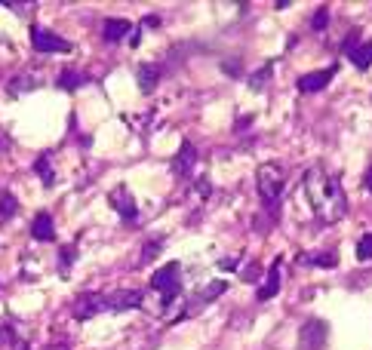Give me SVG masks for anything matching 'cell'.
I'll list each match as a JSON object with an SVG mask.
<instances>
[{
	"instance_id": "1",
	"label": "cell",
	"mask_w": 372,
	"mask_h": 350,
	"mask_svg": "<svg viewBox=\"0 0 372 350\" xmlns=\"http://www.w3.org/2000/svg\"><path fill=\"white\" fill-rule=\"evenodd\" d=\"M305 197L311 203V212L323 224H336L348 215V197L338 182V175H329L323 166H311L305 173Z\"/></svg>"
},
{
	"instance_id": "2",
	"label": "cell",
	"mask_w": 372,
	"mask_h": 350,
	"mask_svg": "<svg viewBox=\"0 0 372 350\" xmlns=\"http://www.w3.org/2000/svg\"><path fill=\"white\" fill-rule=\"evenodd\" d=\"M255 188H259L262 206L268 209L271 219H277V209H280V197L286 188V169L280 163H262L255 169Z\"/></svg>"
},
{
	"instance_id": "3",
	"label": "cell",
	"mask_w": 372,
	"mask_h": 350,
	"mask_svg": "<svg viewBox=\"0 0 372 350\" xmlns=\"http://www.w3.org/2000/svg\"><path fill=\"white\" fill-rule=\"evenodd\" d=\"M151 289L160 292V314H166V310L176 305V298L182 295V264L166 261L160 270H154Z\"/></svg>"
},
{
	"instance_id": "4",
	"label": "cell",
	"mask_w": 372,
	"mask_h": 350,
	"mask_svg": "<svg viewBox=\"0 0 372 350\" xmlns=\"http://www.w3.org/2000/svg\"><path fill=\"white\" fill-rule=\"evenodd\" d=\"M228 292V283H224V279H215V283H206L203 289L200 292H194L188 301H185V310L179 316H176V320H185V316H194L197 314V310H203L206 305H213L215 298H219V295H224Z\"/></svg>"
},
{
	"instance_id": "5",
	"label": "cell",
	"mask_w": 372,
	"mask_h": 350,
	"mask_svg": "<svg viewBox=\"0 0 372 350\" xmlns=\"http://www.w3.org/2000/svg\"><path fill=\"white\" fill-rule=\"evenodd\" d=\"M102 310H108L105 292H80V295H77V298L71 301V314H74V320H80V323L92 320V316L102 314Z\"/></svg>"
},
{
	"instance_id": "6",
	"label": "cell",
	"mask_w": 372,
	"mask_h": 350,
	"mask_svg": "<svg viewBox=\"0 0 372 350\" xmlns=\"http://www.w3.org/2000/svg\"><path fill=\"white\" fill-rule=\"evenodd\" d=\"M327 338H329V326L323 320L311 316V320L301 323V329H299V347L301 350H323L327 347Z\"/></svg>"
},
{
	"instance_id": "7",
	"label": "cell",
	"mask_w": 372,
	"mask_h": 350,
	"mask_svg": "<svg viewBox=\"0 0 372 350\" xmlns=\"http://www.w3.org/2000/svg\"><path fill=\"white\" fill-rule=\"evenodd\" d=\"M31 46H34L37 52H43V56H52V52H71V43H68L65 37L52 34L50 28H41V25L31 28Z\"/></svg>"
},
{
	"instance_id": "8",
	"label": "cell",
	"mask_w": 372,
	"mask_h": 350,
	"mask_svg": "<svg viewBox=\"0 0 372 350\" xmlns=\"http://www.w3.org/2000/svg\"><path fill=\"white\" fill-rule=\"evenodd\" d=\"M108 203H111V209H114V212H117L127 224L138 219V206H136V200H133V194H129L127 184H117V188L108 194Z\"/></svg>"
},
{
	"instance_id": "9",
	"label": "cell",
	"mask_w": 372,
	"mask_h": 350,
	"mask_svg": "<svg viewBox=\"0 0 372 350\" xmlns=\"http://www.w3.org/2000/svg\"><path fill=\"white\" fill-rule=\"evenodd\" d=\"M105 298H108V310H111V314H123V310L142 307L145 292L142 289H117V292H105Z\"/></svg>"
},
{
	"instance_id": "10",
	"label": "cell",
	"mask_w": 372,
	"mask_h": 350,
	"mask_svg": "<svg viewBox=\"0 0 372 350\" xmlns=\"http://www.w3.org/2000/svg\"><path fill=\"white\" fill-rule=\"evenodd\" d=\"M160 77H164V65H160V61H142V65L136 68V80H138V89H142L145 96H151V92L157 89Z\"/></svg>"
},
{
	"instance_id": "11",
	"label": "cell",
	"mask_w": 372,
	"mask_h": 350,
	"mask_svg": "<svg viewBox=\"0 0 372 350\" xmlns=\"http://www.w3.org/2000/svg\"><path fill=\"white\" fill-rule=\"evenodd\" d=\"M280 268H283V255H277V258L271 261V268H268L265 286H259V292H255V298H259V301L277 298V292H280Z\"/></svg>"
},
{
	"instance_id": "12",
	"label": "cell",
	"mask_w": 372,
	"mask_h": 350,
	"mask_svg": "<svg viewBox=\"0 0 372 350\" xmlns=\"http://www.w3.org/2000/svg\"><path fill=\"white\" fill-rule=\"evenodd\" d=\"M194 163H197V147H194L191 142H182L179 151H176V157H173V175L176 178H188Z\"/></svg>"
},
{
	"instance_id": "13",
	"label": "cell",
	"mask_w": 372,
	"mask_h": 350,
	"mask_svg": "<svg viewBox=\"0 0 372 350\" xmlns=\"http://www.w3.org/2000/svg\"><path fill=\"white\" fill-rule=\"evenodd\" d=\"M338 68L336 65H329V68H323V71H311V74H301L299 77V92H320L327 83L336 77Z\"/></svg>"
},
{
	"instance_id": "14",
	"label": "cell",
	"mask_w": 372,
	"mask_h": 350,
	"mask_svg": "<svg viewBox=\"0 0 372 350\" xmlns=\"http://www.w3.org/2000/svg\"><path fill=\"white\" fill-rule=\"evenodd\" d=\"M31 237L41 240V243H52L56 240V224H52L50 212H37L34 221H31Z\"/></svg>"
},
{
	"instance_id": "15",
	"label": "cell",
	"mask_w": 372,
	"mask_h": 350,
	"mask_svg": "<svg viewBox=\"0 0 372 350\" xmlns=\"http://www.w3.org/2000/svg\"><path fill=\"white\" fill-rule=\"evenodd\" d=\"M127 34H133V25H129L127 19H105L102 25V37L108 43H120Z\"/></svg>"
},
{
	"instance_id": "16",
	"label": "cell",
	"mask_w": 372,
	"mask_h": 350,
	"mask_svg": "<svg viewBox=\"0 0 372 350\" xmlns=\"http://www.w3.org/2000/svg\"><path fill=\"white\" fill-rule=\"evenodd\" d=\"M41 83V77H37L34 71H25V74H15V77H10V83H6V92L10 96H22V92H31Z\"/></svg>"
},
{
	"instance_id": "17",
	"label": "cell",
	"mask_w": 372,
	"mask_h": 350,
	"mask_svg": "<svg viewBox=\"0 0 372 350\" xmlns=\"http://www.w3.org/2000/svg\"><path fill=\"white\" fill-rule=\"evenodd\" d=\"M83 83H90V77H87V74H83V71H74V68H65V71L59 74L56 87H59V89H65V92H74V89H80Z\"/></svg>"
},
{
	"instance_id": "18",
	"label": "cell",
	"mask_w": 372,
	"mask_h": 350,
	"mask_svg": "<svg viewBox=\"0 0 372 350\" xmlns=\"http://www.w3.org/2000/svg\"><path fill=\"white\" fill-rule=\"evenodd\" d=\"M34 173L41 175L43 188H52V184H56V173H52V160H50V154H41V157L34 160Z\"/></svg>"
},
{
	"instance_id": "19",
	"label": "cell",
	"mask_w": 372,
	"mask_h": 350,
	"mask_svg": "<svg viewBox=\"0 0 372 350\" xmlns=\"http://www.w3.org/2000/svg\"><path fill=\"white\" fill-rule=\"evenodd\" d=\"M348 59H351V61H354V65H357V68H360V71H366V68L372 65V41H366V43H360V46H357V50H354V52H351V56H348Z\"/></svg>"
},
{
	"instance_id": "20",
	"label": "cell",
	"mask_w": 372,
	"mask_h": 350,
	"mask_svg": "<svg viewBox=\"0 0 372 350\" xmlns=\"http://www.w3.org/2000/svg\"><path fill=\"white\" fill-rule=\"evenodd\" d=\"M15 212H19V200L10 191H0V221H10Z\"/></svg>"
},
{
	"instance_id": "21",
	"label": "cell",
	"mask_w": 372,
	"mask_h": 350,
	"mask_svg": "<svg viewBox=\"0 0 372 350\" xmlns=\"http://www.w3.org/2000/svg\"><path fill=\"white\" fill-rule=\"evenodd\" d=\"M301 264H314V268H336L338 255L336 252H317V255H301Z\"/></svg>"
},
{
	"instance_id": "22",
	"label": "cell",
	"mask_w": 372,
	"mask_h": 350,
	"mask_svg": "<svg viewBox=\"0 0 372 350\" xmlns=\"http://www.w3.org/2000/svg\"><path fill=\"white\" fill-rule=\"evenodd\" d=\"M74 258H77V246H74V243L59 249V270H62V274H65V270H71Z\"/></svg>"
},
{
	"instance_id": "23",
	"label": "cell",
	"mask_w": 372,
	"mask_h": 350,
	"mask_svg": "<svg viewBox=\"0 0 372 350\" xmlns=\"http://www.w3.org/2000/svg\"><path fill=\"white\" fill-rule=\"evenodd\" d=\"M357 258L360 261H369L372 258V231L363 233V237L357 240Z\"/></svg>"
},
{
	"instance_id": "24",
	"label": "cell",
	"mask_w": 372,
	"mask_h": 350,
	"mask_svg": "<svg viewBox=\"0 0 372 350\" xmlns=\"http://www.w3.org/2000/svg\"><path fill=\"white\" fill-rule=\"evenodd\" d=\"M268 77H271V65H265V71H255V74L250 77V89H252V92L265 89V87H268Z\"/></svg>"
},
{
	"instance_id": "25",
	"label": "cell",
	"mask_w": 372,
	"mask_h": 350,
	"mask_svg": "<svg viewBox=\"0 0 372 350\" xmlns=\"http://www.w3.org/2000/svg\"><path fill=\"white\" fill-rule=\"evenodd\" d=\"M160 249H164V240H148V243H145V249H142V264L157 258Z\"/></svg>"
},
{
	"instance_id": "26",
	"label": "cell",
	"mask_w": 372,
	"mask_h": 350,
	"mask_svg": "<svg viewBox=\"0 0 372 350\" xmlns=\"http://www.w3.org/2000/svg\"><path fill=\"white\" fill-rule=\"evenodd\" d=\"M327 22H329V6H320V10L314 13V19H311V28L323 31V28H327Z\"/></svg>"
},
{
	"instance_id": "27",
	"label": "cell",
	"mask_w": 372,
	"mask_h": 350,
	"mask_svg": "<svg viewBox=\"0 0 372 350\" xmlns=\"http://www.w3.org/2000/svg\"><path fill=\"white\" fill-rule=\"evenodd\" d=\"M360 43H363V41H360V31H351V34L345 37V43H342V52H345V56H351V52L357 50Z\"/></svg>"
},
{
	"instance_id": "28",
	"label": "cell",
	"mask_w": 372,
	"mask_h": 350,
	"mask_svg": "<svg viewBox=\"0 0 372 350\" xmlns=\"http://www.w3.org/2000/svg\"><path fill=\"white\" fill-rule=\"evenodd\" d=\"M219 268H222V270H237V268H240V258H222Z\"/></svg>"
},
{
	"instance_id": "29",
	"label": "cell",
	"mask_w": 372,
	"mask_h": 350,
	"mask_svg": "<svg viewBox=\"0 0 372 350\" xmlns=\"http://www.w3.org/2000/svg\"><path fill=\"white\" fill-rule=\"evenodd\" d=\"M41 350H71L65 344V341H52V344H46V347H41Z\"/></svg>"
},
{
	"instance_id": "30",
	"label": "cell",
	"mask_w": 372,
	"mask_h": 350,
	"mask_svg": "<svg viewBox=\"0 0 372 350\" xmlns=\"http://www.w3.org/2000/svg\"><path fill=\"white\" fill-rule=\"evenodd\" d=\"M363 184H366V191H372V166L366 169V175H363Z\"/></svg>"
}]
</instances>
